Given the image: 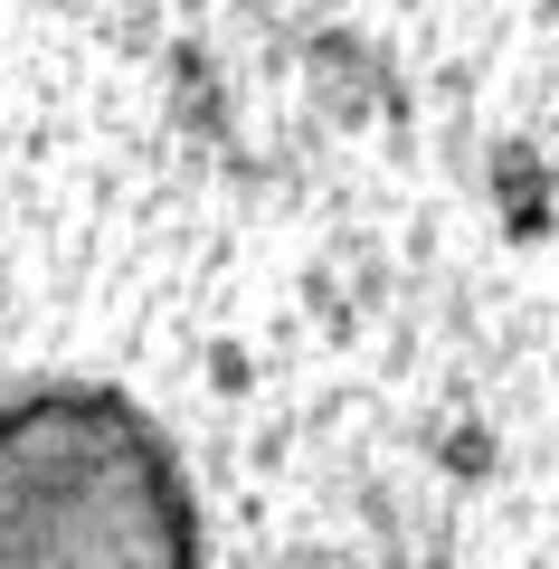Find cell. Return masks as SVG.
Returning <instances> with one entry per match:
<instances>
[{"instance_id": "1", "label": "cell", "mask_w": 559, "mask_h": 569, "mask_svg": "<svg viewBox=\"0 0 559 569\" xmlns=\"http://www.w3.org/2000/svg\"><path fill=\"white\" fill-rule=\"evenodd\" d=\"M0 569H190V493L104 389L0 408Z\"/></svg>"}]
</instances>
